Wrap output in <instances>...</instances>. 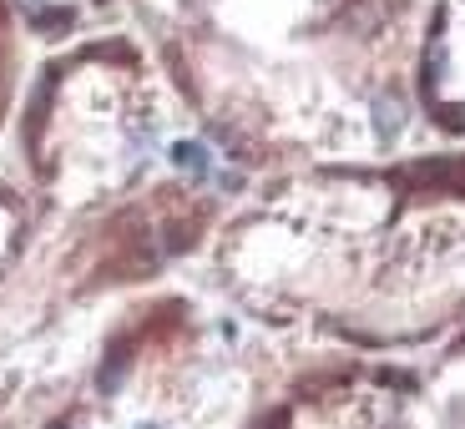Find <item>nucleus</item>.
I'll list each match as a JSON object with an SVG mask.
<instances>
[{"label":"nucleus","instance_id":"obj_1","mask_svg":"<svg viewBox=\"0 0 465 429\" xmlns=\"http://www.w3.org/2000/svg\"><path fill=\"white\" fill-rule=\"evenodd\" d=\"M173 162L183 167V172H193V177H208V172H213L208 147H198V141H177V147H173Z\"/></svg>","mask_w":465,"mask_h":429},{"label":"nucleus","instance_id":"obj_2","mask_svg":"<svg viewBox=\"0 0 465 429\" xmlns=\"http://www.w3.org/2000/svg\"><path fill=\"white\" fill-rule=\"evenodd\" d=\"M374 127H380V137H384V141H390L400 127H405V106L390 102V96H384V102H374Z\"/></svg>","mask_w":465,"mask_h":429}]
</instances>
